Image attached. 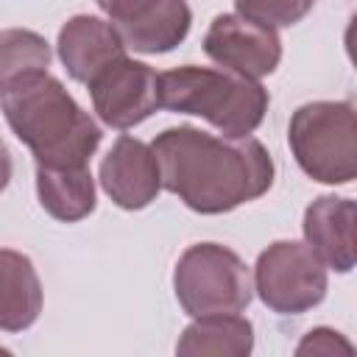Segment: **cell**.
Wrapping results in <instances>:
<instances>
[{"mask_svg": "<svg viewBox=\"0 0 357 357\" xmlns=\"http://www.w3.org/2000/svg\"><path fill=\"white\" fill-rule=\"evenodd\" d=\"M100 187L120 209H145L162 190L153 148L128 134L117 137L100 162Z\"/></svg>", "mask_w": 357, "mask_h": 357, "instance_id": "30bf717a", "label": "cell"}, {"mask_svg": "<svg viewBox=\"0 0 357 357\" xmlns=\"http://www.w3.org/2000/svg\"><path fill=\"white\" fill-rule=\"evenodd\" d=\"M354 220L357 206L351 198L321 195L304 209L301 229L307 245L337 273H349L354 268Z\"/></svg>", "mask_w": 357, "mask_h": 357, "instance_id": "7c38bea8", "label": "cell"}, {"mask_svg": "<svg viewBox=\"0 0 357 357\" xmlns=\"http://www.w3.org/2000/svg\"><path fill=\"white\" fill-rule=\"evenodd\" d=\"M162 190L198 215H223L265 195L273 184L268 148L248 137H215L192 126H173L151 142Z\"/></svg>", "mask_w": 357, "mask_h": 357, "instance_id": "6da1fadb", "label": "cell"}, {"mask_svg": "<svg viewBox=\"0 0 357 357\" xmlns=\"http://www.w3.org/2000/svg\"><path fill=\"white\" fill-rule=\"evenodd\" d=\"M0 95H3V86H0Z\"/></svg>", "mask_w": 357, "mask_h": 357, "instance_id": "ffe728a7", "label": "cell"}, {"mask_svg": "<svg viewBox=\"0 0 357 357\" xmlns=\"http://www.w3.org/2000/svg\"><path fill=\"white\" fill-rule=\"evenodd\" d=\"M254 290L259 301L279 315H301L326 296V265L298 240L271 243L254 265Z\"/></svg>", "mask_w": 357, "mask_h": 357, "instance_id": "8992f818", "label": "cell"}, {"mask_svg": "<svg viewBox=\"0 0 357 357\" xmlns=\"http://www.w3.org/2000/svg\"><path fill=\"white\" fill-rule=\"evenodd\" d=\"M36 195L50 218L61 223H75L95 209V178L86 165H36Z\"/></svg>", "mask_w": 357, "mask_h": 357, "instance_id": "5bb4252c", "label": "cell"}, {"mask_svg": "<svg viewBox=\"0 0 357 357\" xmlns=\"http://www.w3.org/2000/svg\"><path fill=\"white\" fill-rule=\"evenodd\" d=\"M59 59L73 81L89 84L103 67L126 56V45L109 20L92 14L70 17L59 31Z\"/></svg>", "mask_w": 357, "mask_h": 357, "instance_id": "8fae6325", "label": "cell"}, {"mask_svg": "<svg viewBox=\"0 0 357 357\" xmlns=\"http://www.w3.org/2000/svg\"><path fill=\"white\" fill-rule=\"evenodd\" d=\"M50 67V45L28 28L0 31V86Z\"/></svg>", "mask_w": 357, "mask_h": 357, "instance_id": "2e32d148", "label": "cell"}, {"mask_svg": "<svg viewBox=\"0 0 357 357\" xmlns=\"http://www.w3.org/2000/svg\"><path fill=\"white\" fill-rule=\"evenodd\" d=\"M89 98L98 117L112 128H134L159 109V75L128 56L103 67L89 84Z\"/></svg>", "mask_w": 357, "mask_h": 357, "instance_id": "ba28073f", "label": "cell"}, {"mask_svg": "<svg viewBox=\"0 0 357 357\" xmlns=\"http://www.w3.org/2000/svg\"><path fill=\"white\" fill-rule=\"evenodd\" d=\"M254 349V326L248 318L237 312H220V315H201L195 318L178 337L176 354L198 357H245Z\"/></svg>", "mask_w": 357, "mask_h": 357, "instance_id": "9a60e30c", "label": "cell"}, {"mask_svg": "<svg viewBox=\"0 0 357 357\" xmlns=\"http://www.w3.org/2000/svg\"><path fill=\"white\" fill-rule=\"evenodd\" d=\"M315 0H234L240 17L254 20L265 28H287L310 14Z\"/></svg>", "mask_w": 357, "mask_h": 357, "instance_id": "e0dca14e", "label": "cell"}, {"mask_svg": "<svg viewBox=\"0 0 357 357\" xmlns=\"http://www.w3.org/2000/svg\"><path fill=\"white\" fill-rule=\"evenodd\" d=\"M109 17L112 28L134 53H170L178 47L192 25L187 0H95Z\"/></svg>", "mask_w": 357, "mask_h": 357, "instance_id": "52a82bcc", "label": "cell"}, {"mask_svg": "<svg viewBox=\"0 0 357 357\" xmlns=\"http://www.w3.org/2000/svg\"><path fill=\"white\" fill-rule=\"evenodd\" d=\"M8 181H11V153H8L6 142L0 139V192L8 187Z\"/></svg>", "mask_w": 357, "mask_h": 357, "instance_id": "d6986e66", "label": "cell"}, {"mask_svg": "<svg viewBox=\"0 0 357 357\" xmlns=\"http://www.w3.org/2000/svg\"><path fill=\"white\" fill-rule=\"evenodd\" d=\"M0 106L14 137L31 148L36 165H86L100 145V126L47 70L6 84Z\"/></svg>", "mask_w": 357, "mask_h": 357, "instance_id": "7a4b0ae2", "label": "cell"}, {"mask_svg": "<svg viewBox=\"0 0 357 357\" xmlns=\"http://www.w3.org/2000/svg\"><path fill=\"white\" fill-rule=\"evenodd\" d=\"M354 346L335 329H326V326H318V329H310L301 343L296 346V354L298 357H307V354H318V357H332V354H351Z\"/></svg>", "mask_w": 357, "mask_h": 357, "instance_id": "ac0fdd59", "label": "cell"}, {"mask_svg": "<svg viewBox=\"0 0 357 357\" xmlns=\"http://www.w3.org/2000/svg\"><path fill=\"white\" fill-rule=\"evenodd\" d=\"M42 282L22 251L0 248V329L22 332L42 312Z\"/></svg>", "mask_w": 357, "mask_h": 357, "instance_id": "4fadbf2b", "label": "cell"}, {"mask_svg": "<svg viewBox=\"0 0 357 357\" xmlns=\"http://www.w3.org/2000/svg\"><path fill=\"white\" fill-rule=\"evenodd\" d=\"M173 290L181 310L192 318L243 312L251 304L254 282L248 265L226 245L195 243L173 271Z\"/></svg>", "mask_w": 357, "mask_h": 357, "instance_id": "5b68a950", "label": "cell"}, {"mask_svg": "<svg viewBox=\"0 0 357 357\" xmlns=\"http://www.w3.org/2000/svg\"><path fill=\"white\" fill-rule=\"evenodd\" d=\"M287 145L298 167L321 184H349L357 176V117L349 100H312L293 112Z\"/></svg>", "mask_w": 357, "mask_h": 357, "instance_id": "277c9868", "label": "cell"}, {"mask_svg": "<svg viewBox=\"0 0 357 357\" xmlns=\"http://www.w3.org/2000/svg\"><path fill=\"white\" fill-rule=\"evenodd\" d=\"M204 53L231 73L259 81L282 61V39L276 28H265L240 14H218L204 36Z\"/></svg>", "mask_w": 357, "mask_h": 357, "instance_id": "9c48e42d", "label": "cell"}, {"mask_svg": "<svg viewBox=\"0 0 357 357\" xmlns=\"http://www.w3.org/2000/svg\"><path fill=\"white\" fill-rule=\"evenodd\" d=\"M268 89L226 67L181 64L159 75V106L204 117L223 137H248L265 120Z\"/></svg>", "mask_w": 357, "mask_h": 357, "instance_id": "3957f363", "label": "cell"}]
</instances>
